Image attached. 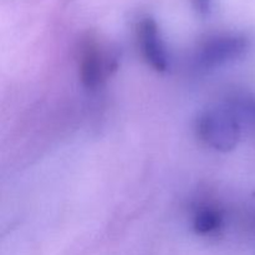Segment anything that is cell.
<instances>
[{"instance_id": "52a82bcc", "label": "cell", "mask_w": 255, "mask_h": 255, "mask_svg": "<svg viewBox=\"0 0 255 255\" xmlns=\"http://www.w3.org/2000/svg\"><path fill=\"white\" fill-rule=\"evenodd\" d=\"M251 109L253 110V112H254V115H255V102H254L253 105H252V106H251Z\"/></svg>"}, {"instance_id": "277c9868", "label": "cell", "mask_w": 255, "mask_h": 255, "mask_svg": "<svg viewBox=\"0 0 255 255\" xmlns=\"http://www.w3.org/2000/svg\"><path fill=\"white\" fill-rule=\"evenodd\" d=\"M137 34L141 52L147 64L158 72L167 71L168 56L157 22L152 17H144L138 24Z\"/></svg>"}, {"instance_id": "3957f363", "label": "cell", "mask_w": 255, "mask_h": 255, "mask_svg": "<svg viewBox=\"0 0 255 255\" xmlns=\"http://www.w3.org/2000/svg\"><path fill=\"white\" fill-rule=\"evenodd\" d=\"M80 79L87 89H97L119 67V55L101 50L95 42H87L80 57Z\"/></svg>"}, {"instance_id": "5b68a950", "label": "cell", "mask_w": 255, "mask_h": 255, "mask_svg": "<svg viewBox=\"0 0 255 255\" xmlns=\"http://www.w3.org/2000/svg\"><path fill=\"white\" fill-rule=\"evenodd\" d=\"M223 214L218 208L206 206L197 211L193 218V229L199 236H209L221 229Z\"/></svg>"}, {"instance_id": "6da1fadb", "label": "cell", "mask_w": 255, "mask_h": 255, "mask_svg": "<svg viewBox=\"0 0 255 255\" xmlns=\"http://www.w3.org/2000/svg\"><path fill=\"white\" fill-rule=\"evenodd\" d=\"M197 131L202 141L219 152L234 149L241 138V126L236 115L222 107L204 112L198 120Z\"/></svg>"}, {"instance_id": "7a4b0ae2", "label": "cell", "mask_w": 255, "mask_h": 255, "mask_svg": "<svg viewBox=\"0 0 255 255\" xmlns=\"http://www.w3.org/2000/svg\"><path fill=\"white\" fill-rule=\"evenodd\" d=\"M249 41L241 34H219L208 37L199 47V65L206 69L234 61L247 54Z\"/></svg>"}, {"instance_id": "8992f818", "label": "cell", "mask_w": 255, "mask_h": 255, "mask_svg": "<svg viewBox=\"0 0 255 255\" xmlns=\"http://www.w3.org/2000/svg\"><path fill=\"white\" fill-rule=\"evenodd\" d=\"M191 2L192 5H193L194 10L197 11V14L206 17L208 16V14L211 12L213 0H191Z\"/></svg>"}]
</instances>
